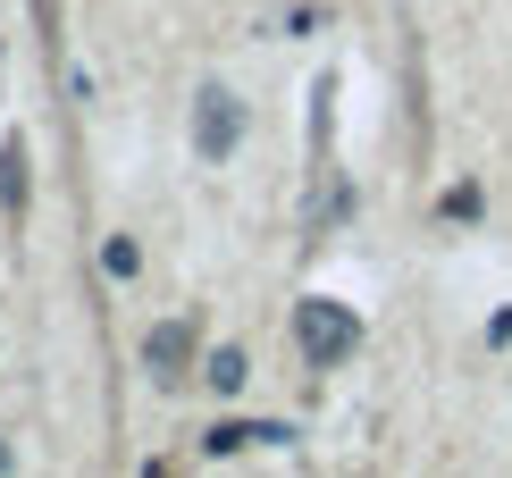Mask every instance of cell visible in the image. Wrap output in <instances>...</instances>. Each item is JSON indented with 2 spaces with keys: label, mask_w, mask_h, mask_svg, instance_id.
I'll return each instance as SVG.
<instances>
[{
  "label": "cell",
  "mask_w": 512,
  "mask_h": 478,
  "mask_svg": "<svg viewBox=\"0 0 512 478\" xmlns=\"http://www.w3.org/2000/svg\"><path fill=\"white\" fill-rule=\"evenodd\" d=\"M294 344H303V361H311V369L345 361L353 344H361L353 302H336V294H303V302H294Z\"/></svg>",
  "instance_id": "1"
},
{
  "label": "cell",
  "mask_w": 512,
  "mask_h": 478,
  "mask_svg": "<svg viewBox=\"0 0 512 478\" xmlns=\"http://www.w3.org/2000/svg\"><path fill=\"white\" fill-rule=\"evenodd\" d=\"M236 143H244V101L227 84H202L194 93V151L202 160H236Z\"/></svg>",
  "instance_id": "2"
},
{
  "label": "cell",
  "mask_w": 512,
  "mask_h": 478,
  "mask_svg": "<svg viewBox=\"0 0 512 478\" xmlns=\"http://www.w3.org/2000/svg\"><path fill=\"white\" fill-rule=\"evenodd\" d=\"M185 361H194V319H160V328L143 336V369H152L160 386H177Z\"/></svg>",
  "instance_id": "3"
},
{
  "label": "cell",
  "mask_w": 512,
  "mask_h": 478,
  "mask_svg": "<svg viewBox=\"0 0 512 478\" xmlns=\"http://www.w3.org/2000/svg\"><path fill=\"white\" fill-rule=\"evenodd\" d=\"M286 437H294L286 420H219L202 437V453H244V445H286Z\"/></svg>",
  "instance_id": "4"
},
{
  "label": "cell",
  "mask_w": 512,
  "mask_h": 478,
  "mask_svg": "<svg viewBox=\"0 0 512 478\" xmlns=\"http://www.w3.org/2000/svg\"><path fill=\"white\" fill-rule=\"evenodd\" d=\"M26 185H34L26 177V143L9 135V143H0V210H26Z\"/></svg>",
  "instance_id": "5"
},
{
  "label": "cell",
  "mask_w": 512,
  "mask_h": 478,
  "mask_svg": "<svg viewBox=\"0 0 512 478\" xmlns=\"http://www.w3.org/2000/svg\"><path fill=\"white\" fill-rule=\"evenodd\" d=\"M202 378H210V386H219V395H236V386L252 378V369H244V353H236V344H219V353H210V361H202Z\"/></svg>",
  "instance_id": "6"
},
{
  "label": "cell",
  "mask_w": 512,
  "mask_h": 478,
  "mask_svg": "<svg viewBox=\"0 0 512 478\" xmlns=\"http://www.w3.org/2000/svg\"><path fill=\"white\" fill-rule=\"evenodd\" d=\"M101 269H110V277H135V269H143V252L126 244V235H110V244H101Z\"/></svg>",
  "instance_id": "7"
},
{
  "label": "cell",
  "mask_w": 512,
  "mask_h": 478,
  "mask_svg": "<svg viewBox=\"0 0 512 478\" xmlns=\"http://www.w3.org/2000/svg\"><path fill=\"white\" fill-rule=\"evenodd\" d=\"M437 210H445V219H479V185H454Z\"/></svg>",
  "instance_id": "8"
},
{
  "label": "cell",
  "mask_w": 512,
  "mask_h": 478,
  "mask_svg": "<svg viewBox=\"0 0 512 478\" xmlns=\"http://www.w3.org/2000/svg\"><path fill=\"white\" fill-rule=\"evenodd\" d=\"M0 470H9V445H0Z\"/></svg>",
  "instance_id": "9"
}]
</instances>
